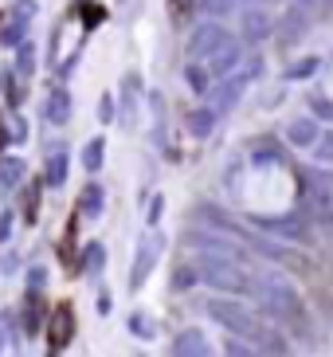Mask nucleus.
I'll return each instance as SVG.
<instances>
[{"label":"nucleus","instance_id":"nucleus-3","mask_svg":"<svg viewBox=\"0 0 333 357\" xmlns=\"http://www.w3.org/2000/svg\"><path fill=\"white\" fill-rule=\"evenodd\" d=\"M208 314L216 318L219 326H228V330H235V334H255V318L243 310V306L235 303H224V298H212L208 303Z\"/></svg>","mask_w":333,"mask_h":357},{"label":"nucleus","instance_id":"nucleus-6","mask_svg":"<svg viewBox=\"0 0 333 357\" xmlns=\"http://www.w3.org/2000/svg\"><path fill=\"white\" fill-rule=\"evenodd\" d=\"M243 28H247V36L259 40V36H267V16H263V12H251L247 20H243Z\"/></svg>","mask_w":333,"mask_h":357},{"label":"nucleus","instance_id":"nucleus-4","mask_svg":"<svg viewBox=\"0 0 333 357\" xmlns=\"http://www.w3.org/2000/svg\"><path fill=\"white\" fill-rule=\"evenodd\" d=\"M71 334H75V314H71V306L63 303V306H55V314H47V346L63 349L71 342Z\"/></svg>","mask_w":333,"mask_h":357},{"label":"nucleus","instance_id":"nucleus-7","mask_svg":"<svg viewBox=\"0 0 333 357\" xmlns=\"http://www.w3.org/2000/svg\"><path fill=\"white\" fill-rule=\"evenodd\" d=\"M208 122H212V118H208V114H204V118H200V114H196V118H192V134H208V130H212V126H208Z\"/></svg>","mask_w":333,"mask_h":357},{"label":"nucleus","instance_id":"nucleus-1","mask_svg":"<svg viewBox=\"0 0 333 357\" xmlns=\"http://www.w3.org/2000/svg\"><path fill=\"white\" fill-rule=\"evenodd\" d=\"M196 275L208 287H219V291H247L251 287V275L235 259H224V255H204L196 263Z\"/></svg>","mask_w":333,"mask_h":357},{"label":"nucleus","instance_id":"nucleus-8","mask_svg":"<svg viewBox=\"0 0 333 357\" xmlns=\"http://www.w3.org/2000/svg\"><path fill=\"white\" fill-rule=\"evenodd\" d=\"M192 4H196V0H169V8L177 12V16H185V12L192 8Z\"/></svg>","mask_w":333,"mask_h":357},{"label":"nucleus","instance_id":"nucleus-9","mask_svg":"<svg viewBox=\"0 0 333 357\" xmlns=\"http://www.w3.org/2000/svg\"><path fill=\"white\" fill-rule=\"evenodd\" d=\"M325 4H333V0H325Z\"/></svg>","mask_w":333,"mask_h":357},{"label":"nucleus","instance_id":"nucleus-5","mask_svg":"<svg viewBox=\"0 0 333 357\" xmlns=\"http://www.w3.org/2000/svg\"><path fill=\"white\" fill-rule=\"evenodd\" d=\"M228 43H231V36L224 32V28H200V36H192V43H188V55H192V59H200V55L212 59V55L224 52Z\"/></svg>","mask_w":333,"mask_h":357},{"label":"nucleus","instance_id":"nucleus-2","mask_svg":"<svg viewBox=\"0 0 333 357\" xmlns=\"http://www.w3.org/2000/svg\"><path fill=\"white\" fill-rule=\"evenodd\" d=\"M259 298H263V306H267V314L282 318V322H298V318L306 314V310H302V298L294 294V287H291V283H279V279L263 283V287H259Z\"/></svg>","mask_w":333,"mask_h":357}]
</instances>
